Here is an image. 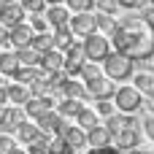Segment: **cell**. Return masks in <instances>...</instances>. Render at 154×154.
<instances>
[{
	"label": "cell",
	"mask_w": 154,
	"mask_h": 154,
	"mask_svg": "<svg viewBox=\"0 0 154 154\" xmlns=\"http://www.w3.org/2000/svg\"><path fill=\"white\" fill-rule=\"evenodd\" d=\"M32 35H35V32L30 30V24H24V22H22V24H16V27H11V30H8V43L19 51V49H27V46H30Z\"/></svg>",
	"instance_id": "cell-11"
},
{
	"label": "cell",
	"mask_w": 154,
	"mask_h": 154,
	"mask_svg": "<svg viewBox=\"0 0 154 154\" xmlns=\"http://www.w3.org/2000/svg\"><path fill=\"white\" fill-rule=\"evenodd\" d=\"M35 127H38L43 135H60V133H62V127H65V119H62L57 111H46L43 116H38V119H35Z\"/></svg>",
	"instance_id": "cell-7"
},
{
	"label": "cell",
	"mask_w": 154,
	"mask_h": 154,
	"mask_svg": "<svg viewBox=\"0 0 154 154\" xmlns=\"http://www.w3.org/2000/svg\"><path fill=\"white\" fill-rule=\"evenodd\" d=\"M46 3H49V5H62L65 0H46Z\"/></svg>",
	"instance_id": "cell-44"
},
{
	"label": "cell",
	"mask_w": 154,
	"mask_h": 154,
	"mask_svg": "<svg viewBox=\"0 0 154 154\" xmlns=\"http://www.w3.org/2000/svg\"><path fill=\"white\" fill-rule=\"evenodd\" d=\"M97 76H103L100 68H97V62H87V65L81 68V73H79L81 84H87V81H92V79H97Z\"/></svg>",
	"instance_id": "cell-32"
},
{
	"label": "cell",
	"mask_w": 154,
	"mask_h": 154,
	"mask_svg": "<svg viewBox=\"0 0 154 154\" xmlns=\"http://www.w3.org/2000/svg\"><path fill=\"white\" fill-rule=\"evenodd\" d=\"M92 111H95L97 116H106V119L116 114V108H114V103H111V100H97V106H95Z\"/></svg>",
	"instance_id": "cell-35"
},
{
	"label": "cell",
	"mask_w": 154,
	"mask_h": 154,
	"mask_svg": "<svg viewBox=\"0 0 154 154\" xmlns=\"http://www.w3.org/2000/svg\"><path fill=\"white\" fill-rule=\"evenodd\" d=\"M68 3V11L73 14H92L95 11V0H65Z\"/></svg>",
	"instance_id": "cell-30"
},
{
	"label": "cell",
	"mask_w": 154,
	"mask_h": 154,
	"mask_svg": "<svg viewBox=\"0 0 154 154\" xmlns=\"http://www.w3.org/2000/svg\"><path fill=\"white\" fill-rule=\"evenodd\" d=\"M14 149H16L14 138L11 135H0V154H14Z\"/></svg>",
	"instance_id": "cell-37"
},
{
	"label": "cell",
	"mask_w": 154,
	"mask_h": 154,
	"mask_svg": "<svg viewBox=\"0 0 154 154\" xmlns=\"http://www.w3.org/2000/svg\"><path fill=\"white\" fill-rule=\"evenodd\" d=\"M14 154H27V152H22V149H14Z\"/></svg>",
	"instance_id": "cell-48"
},
{
	"label": "cell",
	"mask_w": 154,
	"mask_h": 154,
	"mask_svg": "<svg viewBox=\"0 0 154 154\" xmlns=\"http://www.w3.org/2000/svg\"><path fill=\"white\" fill-rule=\"evenodd\" d=\"M68 30L73 35H81V38L92 35L95 32V14H73L68 22Z\"/></svg>",
	"instance_id": "cell-9"
},
{
	"label": "cell",
	"mask_w": 154,
	"mask_h": 154,
	"mask_svg": "<svg viewBox=\"0 0 154 154\" xmlns=\"http://www.w3.org/2000/svg\"><path fill=\"white\" fill-rule=\"evenodd\" d=\"M111 103H114V108H116L119 114H138L141 106H143V95H141L135 87H119V89L114 92Z\"/></svg>",
	"instance_id": "cell-3"
},
{
	"label": "cell",
	"mask_w": 154,
	"mask_h": 154,
	"mask_svg": "<svg viewBox=\"0 0 154 154\" xmlns=\"http://www.w3.org/2000/svg\"><path fill=\"white\" fill-rule=\"evenodd\" d=\"M30 49H35L38 54H43V51H51L54 49V41H51L49 32H35L32 41H30Z\"/></svg>",
	"instance_id": "cell-27"
},
{
	"label": "cell",
	"mask_w": 154,
	"mask_h": 154,
	"mask_svg": "<svg viewBox=\"0 0 154 154\" xmlns=\"http://www.w3.org/2000/svg\"><path fill=\"white\" fill-rule=\"evenodd\" d=\"M125 154H146V152H141V149H133V152H125Z\"/></svg>",
	"instance_id": "cell-45"
},
{
	"label": "cell",
	"mask_w": 154,
	"mask_h": 154,
	"mask_svg": "<svg viewBox=\"0 0 154 154\" xmlns=\"http://www.w3.org/2000/svg\"><path fill=\"white\" fill-rule=\"evenodd\" d=\"M103 70H106V79H108V81H125V79L133 76L135 62L127 60V57L119 54V51H111V54L103 60Z\"/></svg>",
	"instance_id": "cell-2"
},
{
	"label": "cell",
	"mask_w": 154,
	"mask_h": 154,
	"mask_svg": "<svg viewBox=\"0 0 154 154\" xmlns=\"http://www.w3.org/2000/svg\"><path fill=\"white\" fill-rule=\"evenodd\" d=\"M95 5H97V14H108V16H114V11L119 8L116 0H95Z\"/></svg>",
	"instance_id": "cell-36"
},
{
	"label": "cell",
	"mask_w": 154,
	"mask_h": 154,
	"mask_svg": "<svg viewBox=\"0 0 154 154\" xmlns=\"http://www.w3.org/2000/svg\"><path fill=\"white\" fill-rule=\"evenodd\" d=\"M84 89H87V95H89L95 103H97V100H111V97H114V92H116L114 81H108L106 76H97V79L87 81V84H84Z\"/></svg>",
	"instance_id": "cell-6"
},
{
	"label": "cell",
	"mask_w": 154,
	"mask_h": 154,
	"mask_svg": "<svg viewBox=\"0 0 154 154\" xmlns=\"http://www.w3.org/2000/svg\"><path fill=\"white\" fill-rule=\"evenodd\" d=\"M97 125H100L97 114H95L92 108H87V106H84V108H81V114L76 116V127H79V130H84V133H89V130H95Z\"/></svg>",
	"instance_id": "cell-21"
},
{
	"label": "cell",
	"mask_w": 154,
	"mask_h": 154,
	"mask_svg": "<svg viewBox=\"0 0 154 154\" xmlns=\"http://www.w3.org/2000/svg\"><path fill=\"white\" fill-rule=\"evenodd\" d=\"M143 111H149V114H154V92H149V95H143V106H141Z\"/></svg>",
	"instance_id": "cell-39"
},
{
	"label": "cell",
	"mask_w": 154,
	"mask_h": 154,
	"mask_svg": "<svg viewBox=\"0 0 154 154\" xmlns=\"http://www.w3.org/2000/svg\"><path fill=\"white\" fill-rule=\"evenodd\" d=\"M38 135H41V130H38L32 122H22V125L16 127V138H19L22 143H27V146H30V143H32Z\"/></svg>",
	"instance_id": "cell-26"
},
{
	"label": "cell",
	"mask_w": 154,
	"mask_h": 154,
	"mask_svg": "<svg viewBox=\"0 0 154 154\" xmlns=\"http://www.w3.org/2000/svg\"><path fill=\"white\" fill-rule=\"evenodd\" d=\"M87 146H89V149L111 146V135H108V130H106L103 125H97L95 130H89V133H87Z\"/></svg>",
	"instance_id": "cell-18"
},
{
	"label": "cell",
	"mask_w": 154,
	"mask_h": 154,
	"mask_svg": "<svg viewBox=\"0 0 154 154\" xmlns=\"http://www.w3.org/2000/svg\"><path fill=\"white\" fill-rule=\"evenodd\" d=\"M38 73H41V68H22V65H19V70L14 73V81H16V84L30 87V84L38 79Z\"/></svg>",
	"instance_id": "cell-28"
},
{
	"label": "cell",
	"mask_w": 154,
	"mask_h": 154,
	"mask_svg": "<svg viewBox=\"0 0 154 154\" xmlns=\"http://www.w3.org/2000/svg\"><path fill=\"white\" fill-rule=\"evenodd\" d=\"M16 54V60H19V65L22 68H38V62H41V54L35 51V49H19V51H14Z\"/></svg>",
	"instance_id": "cell-25"
},
{
	"label": "cell",
	"mask_w": 154,
	"mask_h": 154,
	"mask_svg": "<svg viewBox=\"0 0 154 154\" xmlns=\"http://www.w3.org/2000/svg\"><path fill=\"white\" fill-rule=\"evenodd\" d=\"M19 5H22V11H24V14H43L46 0H22Z\"/></svg>",
	"instance_id": "cell-34"
},
{
	"label": "cell",
	"mask_w": 154,
	"mask_h": 154,
	"mask_svg": "<svg viewBox=\"0 0 154 154\" xmlns=\"http://www.w3.org/2000/svg\"><path fill=\"white\" fill-rule=\"evenodd\" d=\"M81 108H84L81 100H68V97H62V100L57 103V114H60L62 119H76V116L81 114Z\"/></svg>",
	"instance_id": "cell-19"
},
{
	"label": "cell",
	"mask_w": 154,
	"mask_h": 154,
	"mask_svg": "<svg viewBox=\"0 0 154 154\" xmlns=\"http://www.w3.org/2000/svg\"><path fill=\"white\" fill-rule=\"evenodd\" d=\"M38 68H41L43 73H60V70H62V51H57V49L43 51V54H41Z\"/></svg>",
	"instance_id": "cell-17"
},
{
	"label": "cell",
	"mask_w": 154,
	"mask_h": 154,
	"mask_svg": "<svg viewBox=\"0 0 154 154\" xmlns=\"http://www.w3.org/2000/svg\"><path fill=\"white\" fill-rule=\"evenodd\" d=\"M19 70V60L14 51H0V76H14Z\"/></svg>",
	"instance_id": "cell-23"
},
{
	"label": "cell",
	"mask_w": 154,
	"mask_h": 154,
	"mask_svg": "<svg viewBox=\"0 0 154 154\" xmlns=\"http://www.w3.org/2000/svg\"><path fill=\"white\" fill-rule=\"evenodd\" d=\"M108 41H111L114 51L125 54L133 62L154 57V24L146 22L141 14L116 19V27H114Z\"/></svg>",
	"instance_id": "cell-1"
},
{
	"label": "cell",
	"mask_w": 154,
	"mask_h": 154,
	"mask_svg": "<svg viewBox=\"0 0 154 154\" xmlns=\"http://www.w3.org/2000/svg\"><path fill=\"white\" fill-rule=\"evenodd\" d=\"M81 49H84V54H87V62H103V60L114 51V49H111V41H108L106 35H100V32L87 35L84 43H81Z\"/></svg>",
	"instance_id": "cell-4"
},
{
	"label": "cell",
	"mask_w": 154,
	"mask_h": 154,
	"mask_svg": "<svg viewBox=\"0 0 154 154\" xmlns=\"http://www.w3.org/2000/svg\"><path fill=\"white\" fill-rule=\"evenodd\" d=\"M133 87H135L141 95H149V92H154V76L146 73V70L135 73V76H133Z\"/></svg>",
	"instance_id": "cell-24"
},
{
	"label": "cell",
	"mask_w": 154,
	"mask_h": 154,
	"mask_svg": "<svg viewBox=\"0 0 154 154\" xmlns=\"http://www.w3.org/2000/svg\"><path fill=\"white\" fill-rule=\"evenodd\" d=\"M22 19H24V11H22V5H19V3H8V5H3V3H0V24H3L5 30H11V27L22 24Z\"/></svg>",
	"instance_id": "cell-12"
},
{
	"label": "cell",
	"mask_w": 154,
	"mask_h": 154,
	"mask_svg": "<svg viewBox=\"0 0 154 154\" xmlns=\"http://www.w3.org/2000/svg\"><path fill=\"white\" fill-rule=\"evenodd\" d=\"M46 22H49V27L62 30V27H68V22H70V11H68L65 5H49V8H46Z\"/></svg>",
	"instance_id": "cell-15"
},
{
	"label": "cell",
	"mask_w": 154,
	"mask_h": 154,
	"mask_svg": "<svg viewBox=\"0 0 154 154\" xmlns=\"http://www.w3.org/2000/svg\"><path fill=\"white\" fill-rule=\"evenodd\" d=\"M3 116H5V108H0V122H3Z\"/></svg>",
	"instance_id": "cell-47"
},
{
	"label": "cell",
	"mask_w": 154,
	"mask_h": 154,
	"mask_svg": "<svg viewBox=\"0 0 154 154\" xmlns=\"http://www.w3.org/2000/svg\"><path fill=\"white\" fill-rule=\"evenodd\" d=\"M46 154H73V152L65 146V141H62L60 135H49V146H46Z\"/></svg>",
	"instance_id": "cell-31"
},
{
	"label": "cell",
	"mask_w": 154,
	"mask_h": 154,
	"mask_svg": "<svg viewBox=\"0 0 154 154\" xmlns=\"http://www.w3.org/2000/svg\"><path fill=\"white\" fill-rule=\"evenodd\" d=\"M60 138L65 141V146L70 149V152H81V149H87V133L84 130H79L76 125H65L62 127V133H60Z\"/></svg>",
	"instance_id": "cell-8"
},
{
	"label": "cell",
	"mask_w": 154,
	"mask_h": 154,
	"mask_svg": "<svg viewBox=\"0 0 154 154\" xmlns=\"http://www.w3.org/2000/svg\"><path fill=\"white\" fill-rule=\"evenodd\" d=\"M51 41H54V49L65 54V51H68V49H70V46L76 43V35H73V32H70L68 27H62V30H54Z\"/></svg>",
	"instance_id": "cell-20"
},
{
	"label": "cell",
	"mask_w": 154,
	"mask_h": 154,
	"mask_svg": "<svg viewBox=\"0 0 154 154\" xmlns=\"http://www.w3.org/2000/svg\"><path fill=\"white\" fill-rule=\"evenodd\" d=\"M3 103H8V92H5V87L0 84V108H3Z\"/></svg>",
	"instance_id": "cell-42"
},
{
	"label": "cell",
	"mask_w": 154,
	"mask_h": 154,
	"mask_svg": "<svg viewBox=\"0 0 154 154\" xmlns=\"http://www.w3.org/2000/svg\"><path fill=\"white\" fill-rule=\"evenodd\" d=\"M152 60H154V57H152Z\"/></svg>",
	"instance_id": "cell-49"
},
{
	"label": "cell",
	"mask_w": 154,
	"mask_h": 154,
	"mask_svg": "<svg viewBox=\"0 0 154 154\" xmlns=\"http://www.w3.org/2000/svg\"><path fill=\"white\" fill-rule=\"evenodd\" d=\"M141 3H143V0H116V5H119V8H130V11H133V8H138Z\"/></svg>",
	"instance_id": "cell-40"
},
{
	"label": "cell",
	"mask_w": 154,
	"mask_h": 154,
	"mask_svg": "<svg viewBox=\"0 0 154 154\" xmlns=\"http://www.w3.org/2000/svg\"><path fill=\"white\" fill-rule=\"evenodd\" d=\"M143 133H146L149 141H154V114H146L143 116Z\"/></svg>",
	"instance_id": "cell-38"
},
{
	"label": "cell",
	"mask_w": 154,
	"mask_h": 154,
	"mask_svg": "<svg viewBox=\"0 0 154 154\" xmlns=\"http://www.w3.org/2000/svg\"><path fill=\"white\" fill-rule=\"evenodd\" d=\"M106 130H108V135H111V143H114V138L125 130V116L122 114H114V116H108L106 119V125H103Z\"/></svg>",
	"instance_id": "cell-29"
},
{
	"label": "cell",
	"mask_w": 154,
	"mask_h": 154,
	"mask_svg": "<svg viewBox=\"0 0 154 154\" xmlns=\"http://www.w3.org/2000/svg\"><path fill=\"white\" fill-rule=\"evenodd\" d=\"M54 106H57L54 97H35V95H30V100L24 103V116L38 119V116H43L46 111H54Z\"/></svg>",
	"instance_id": "cell-10"
},
{
	"label": "cell",
	"mask_w": 154,
	"mask_h": 154,
	"mask_svg": "<svg viewBox=\"0 0 154 154\" xmlns=\"http://www.w3.org/2000/svg\"><path fill=\"white\" fill-rule=\"evenodd\" d=\"M30 30L32 32H46L49 30V22L43 14H30Z\"/></svg>",
	"instance_id": "cell-33"
},
{
	"label": "cell",
	"mask_w": 154,
	"mask_h": 154,
	"mask_svg": "<svg viewBox=\"0 0 154 154\" xmlns=\"http://www.w3.org/2000/svg\"><path fill=\"white\" fill-rule=\"evenodd\" d=\"M84 65H87V54H84L81 43H73V46L62 54V73H65L68 79H79V73H81Z\"/></svg>",
	"instance_id": "cell-5"
},
{
	"label": "cell",
	"mask_w": 154,
	"mask_h": 154,
	"mask_svg": "<svg viewBox=\"0 0 154 154\" xmlns=\"http://www.w3.org/2000/svg\"><path fill=\"white\" fill-rule=\"evenodd\" d=\"M0 3H3V5H8V3H19V0H0Z\"/></svg>",
	"instance_id": "cell-46"
},
{
	"label": "cell",
	"mask_w": 154,
	"mask_h": 154,
	"mask_svg": "<svg viewBox=\"0 0 154 154\" xmlns=\"http://www.w3.org/2000/svg\"><path fill=\"white\" fill-rule=\"evenodd\" d=\"M87 154H122V152H116L114 146H103V149H89Z\"/></svg>",
	"instance_id": "cell-41"
},
{
	"label": "cell",
	"mask_w": 154,
	"mask_h": 154,
	"mask_svg": "<svg viewBox=\"0 0 154 154\" xmlns=\"http://www.w3.org/2000/svg\"><path fill=\"white\" fill-rule=\"evenodd\" d=\"M60 95L62 97H68V100H89V95H87V89H84V84L81 81H76V79H65V84L60 87Z\"/></svg>",
	"instance_id": "cell-16"
},
{
	"label": "cell",
	"mask_w": 154,
	"mask_h": 154,
	"mask_svg": "<svg viewBox=\"0 0 154 154\" xmlns=\"http://www.w3.org/2000/svg\"><path fill=\"white\" fill-rule=\"evenodd\" d=\"M22 122H27V119H24V111H22L19 106H11V108H5V116H3V122H0V133H3V135H11V133H16V127H19Z\"/></svg>",
	"instance_id": "cell-14"
},
{
	"label": "cell",
	"mask_w": 154,
	"mask_h": 154,
	"mask_svg": "<svg viewBox=\"0 0 154 154\" xmlns=\"http://www.w3.org/2000/svg\"><path fill=\"white\" fill-rule=\"evenodd\" d=\"M0 43H8V30L0 24Z\"/></svg>",
	"instance_id": "cell-43"
},
{
	"label": "cell",
	"mask_w": 154,
	"mask_h": 154,
	"mask_svg": "<svg viewBox=\"0 0 154 154\" xmlns=\"http://www.w3.org/2000/svg\"><path fill=\"white\" fill-rule=\"evenodd\" d=\"M111 146H114L116 152H122V154H125V152H133V149H138V146H141V133H138V130H127V127H125V130L114 138V143H111Z\"/></svg>",
	"instance_id": "cell-13"
},
{
	"label": "cell",
	"mask_w": 154,
	"mask_h": 154,
	"mask_svg": "<svg viewBox=\"0 0 154 154\" xmlns=\"http://www.w3.org/2000/svg\"><path fill=\"white\" fill-rule=\"evenodd\" d=\"M5 92H8V103L24 106V103L30 100V87H24V84H8Z\"/></svg>",
	"instance_id": "cell-22"
}]
</instances>
